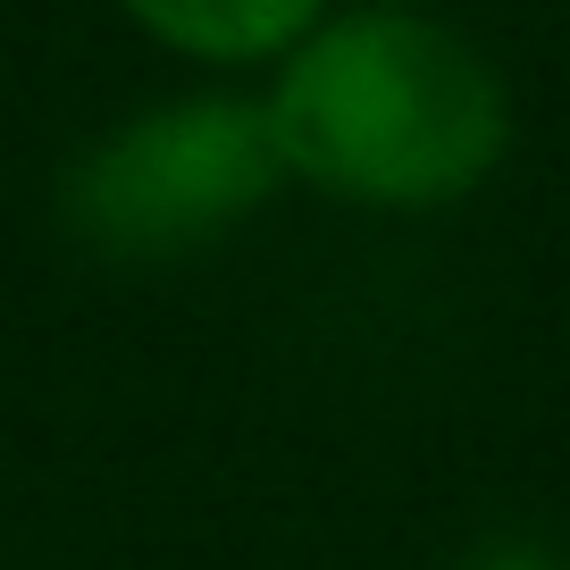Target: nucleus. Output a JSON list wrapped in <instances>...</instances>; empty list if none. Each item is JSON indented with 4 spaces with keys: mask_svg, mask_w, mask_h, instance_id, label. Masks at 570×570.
I'll return each mask as SVG.
<instances>
[{
    "mask_svg": "<svg viewBox=\"0 0 570 570\" xmlns=\"http://www.w3.org/2000/svg\"><path fill=\"white\" fill-rule=\"evenodd\" d=\"M285 185L344 210L428 218L512 160L503 68L428 9H327L261 85Z\"/></svg>",
    "mask_w": 570,
    "mask_h": 570,
    "instance_id": "f257e3e1",
    "label": "nucleus"
},
{
    "mask_svg": "<svg viewBox=\"0 0 570 570\" xmlns=\"http://www.w3.org/2000/svg\"><path fill=\"white\" fill-rule=\"evenodd\" d=\"M285 194V151L268 101L244 85H202L126 109L59 168V218L101 261H185Z\"/></svg>",
    "mask_w": 570,
    "mask_h": 570,
    "instance_id": "f03ea898",
    "label": "nucleus"
},
{
    "mask_svg": "<svg viewBox=\"0 0 570 570\" xmlns=\"http://www.w3.org/2000/svg\"><path fill=\"white\" fill-rule=\"evenodd\" d=\"M151 51L185 59L202 76H252L277 68L336 0H109Z\"/></svg>",
    "mask_w": 570,
    "mask_h": 570,
    "instance_id": "7ed1b4c3",
    "label": "nucleus"
},
{
    "mask_svg": "<svg viewBox=\"0 0 570 570\" xmlns=\"http://www.w3.org/2000/svg\"><path fill=\"white\" fill-rule=\"evenodd\" d=\"M462 570H537V553L529 546H495V553H470Z\"/></svg>",
    "mask_w": 570,
    "mask_h": 570,
    "instance_id": "20e7f679",
    "label": "nucleus"
},
{
    "mask_svg": "<svg viewBox=\"0 0 570 570\" xmlns=\"http://www.w3.org/2000/svg\"><path fill=\"white\" fill-rule=\"evenodd\" d=\"M361 9H428V18H445V0H361Z\"/></svg>",
    "mask_w": 570,
    "mask_h": 570,
    "instance_id": "39448f33",
    "label": "nucleus"
}]
</instances>
